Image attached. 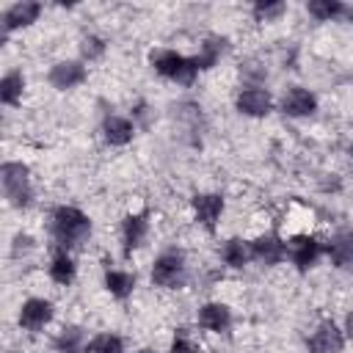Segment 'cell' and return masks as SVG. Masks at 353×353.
<instances>
[{"label":"cell","instance_id":"obj_1","mask_svg":"<svg viewBox=\"0 0 353 353\" xmlns=\"http://www.w3.org/2000/svg\"><path fill=\"white\" fill-rule=\"evenodd\" d=\"M50 232L55 237V243L66 251V248H80L88 234H91V221L83 210L77 207H69V204H61L52 210V218H50Z\"/></svg>","mask_w":353,"mask_h":353},{"label":"cell","instance_id":"obj_2","mask_svg":"<svg viewBox=\"0 0 353 353\" xmlns=\"http://www.w3.org/2000/svg\"><path fill=\"white\" fill-rule=\"evenodd\" d=\"M149 63L154 66V72H157L160 77L174 80V83H179V85H193V83H196V74H199L193 58H185L182 52L168 50V47L152 50V52H149Z\"/></svg>","mask_w":353,"mask_h":353},{"label":"cell","instance_id":"obj_3","mask_svg":"<svg viewBox=\"0 0 353 353\" xmlns=\"http://www.w3.org/2000/svg\"><path fill=\"white\" fill-rule=\"evenodd\" d=\"M0 182H3V193L6 201L17 210H25L33 201V188H30V171L25 163L19 160H6L0 165Z\"/></svg>","mask_w":353,"mask_h":353},{"label":"cell","instance_id":"obj_4","mask_svg":"<svg viewBox=\"0 0 353 353\" xmlns=\"http://www.w3.org/2000/svg\"><path fill=\"white\" fill-rule=\"evenodd\" d=\"M152 284L160 290H179L185 284V256L179 251H163L152 265Z\"/></svg>","mask_w":353,"mask_h":353},{"label":"cell","instance_id":"obj_5","mask_svg":"<svg viewBox=\"0 0 353 353\" xmlns=\"http://www.w3.org/2000/svg\"><path fill=\"white\" fill-rule=\"evenodd\" d=\"M52 317H55L52 301H47V298H28V301H22V306H19L17 323H19L22 331L36 334V331H41L44 325H50Z\"/></svg>","mask_w":353,"mask_h":353},{"label":"cell","instance_id":"obj_6","mask_svg":"<svg viewBox=\"0 0 353 353\" xmlns=\"http://www.w3.org/2000/svg\"><path fill=\"white\" fill-rule=\"evenodd\" d=\"M320 251H323L320 240H317L314 234H309V232L292 234L290 243H287V256H290V262H292L298 270H309V268L317 262Z\"/></svg>","mask_w":353,"mask_h":353},{"label":"cell","instance_id":"obj_7","mask_svg":"<svg viewBox=\"0 0 353 353\" xmlns=\"http://www.w3.org/2000/svg\"><path fill=\"white\" fill-rule=\"evenodd\" d=\"M306 347H309V353H342L345 331L334 320H323V323H317V328L306 339Z\"/></svg>","mask_w":353,"mask_h":353},{"label":"cell","instance_id":"obj_8","mask_svg":"<svg viewBox=\"0 0 353 353\" xmlns=\"http://www.w3.org/2000/svg\"><path fill=\"white\" fill-rule=\"evenodd\" d=\"M234 105L243 116H251V119H262L270 113L273 108V97L268 88H259V85H245L243 91H237L234 97Z\"/></svg>","mask_w":353,"mask_h":353},{"label":"cell","instance_id":"obj_9","mask_svg":"<svg viewBox=\"0 0 353 353\" xmlns=\"http://www.w3.org/2000/svg\"><path fill=\"white\" fill-rule=\"evenodd\" d=\"M193 221L204 229H215L221 215H223V196L221 193H196L190 199Z\"/></svg>","mask_w":353,"mask_h":353},{"label":"cell","instance_id":"obj_10","mask_svg":"<svg viewBox=\"0 0 353 353\" xmlns=\"http://www.w3.org/2000/svg\"><path fill=\"white\" fill-rule=\"evenodd\" d=\"M317 110V97L303 85H290L281 97V113L290 119H306Z\"/></svg>","mask_w":353,"mask_h":353},{"label":"cell","instance_id":"obj_11","mask_svg":"<svg viewBox=\"0 0 353 353\" xmlns=\"http://www.w3.org/2000/svg\"><path fill=\"white\" fill-rule=\"evenodd\" d=\"M251 256L262 265H279L287 256V243L276 232H259L251 243Z\"/></svg>","mask_w":353,"mask_h":353},{"label":"cell","instance_id":"obj_12","mask_svg":"<svg viewBox=\"0 0 353 353\" xmlns=\"http://www.w3.org/2000/svg\"><path fill=\"white\" fill-rule=\"evenodd\" d=\"M39 17H41V3L19 0V3H14V6L6 8V14H3V30H6V36H8V33H14V30L30 28Z\"/></svg>","mask_w":353,"mask_h":353},{"label":"cell","instance_id":"obj_13","mask_svg":"<svg viewBox=\"0 0 353 353\" xmlns=\"http://www.w3.org/2000/svg\"><path fill=\"white\" fill-rule=\"evenodd\" d=\"M85 77H88V72H85V66L80 61H58L47 74V80H50V85L55 91L77 88L80 83H85Z\"/></svg>","mask_w":353,"mask_h":353},{"label":"cell","instance_id":"obj_14","mask_svg":"<svg viewBox=\"0 0 353 353\" xmlns=\"http://www.w3.org/2000/svg\"><path fill=\"white\" fill-rule=\"evenodd\" d=\"M196 323H199L204 331H210V334H223V331H229V325H232V312H229V306L221 303V301H207V303L199 306Z\"/></svg>","mask_w":353,"mask_h":353},{"label":"cell","instance_id":"obj_15","mask_svg":"<svg viewBox=\"0 0 353 353\" xmlns=\"http://www.w3.org/2000/svg\"><path fill=\"white\" fill-rule=\"evenodd\" d=\"M146 237H149V218L143 212H130L121 221V240H124L127 254H132L135 248H141Z\"/></svg>","mask_w":353,"mask_h":353},{"label":"cell","instance_id":"obj_16","mask_svg":"<svg viewBox=\"0 0 353 353\" xmlns=\"http://www.w3.org/2000/svg\"><path fill=\"white\" fill-rule=\"evenodd\" d=\"M102 138L110 146H127L135 138V121H130L127 116H105V121H102Z\"/></svg>","mask_w":353,"mask_h":353},{"label":"cell","instance_id":"obj_17","mask_svg":"<svg viewBox=\"0 0 353 353\" xmlns=\"http://www.w3.org/2000/svg\"><path fill=\"white\" fill-rule=\"evenodd\" d=\"M328 256L334 268L339 270H353V229H342L331 237L328 243Z\"/></svg>","mask_w":353,"mask_h":353},{"label":"cell","instance_id":"obj_18","mask_svg":"<svg viewBox=\"0 0 353 353\" xmlns=\"http://www.w3.org/2000/svg\"><path fill=\"white\" fill-rule=\"evenodd\" d=\"M223 50H226V39H221V36H207V39L199 44V52L193 55L196 69L201 72V69H212V66H218Z\"/></svg>","mask_w":353,"mask_h":353},{"label":"cell","instance_id":"obj_19","mask_svg":"<svg viewBox=\"0 0 353 353\" xmlns=\"http://www.w3.org/2000/svg\"><path fill=\"white\" fill-rule=\"evenodd\" d=\"M47 273H50V279L55 281V284H61V287H69L72 281H74V273H77V265H74V259L63 251V248H58L55 254H52V259H50V268H47Z\"/></svg>","mask_w":353,"mask_h":353},{"label":"cell","instance_id":"obj_20","mask_svg":"<svg viewBox=\"0 0 353 353\" xmlns=\"http://www.w3.org/2000/svg\"><path fill=\"white\" fill-rule=\"evenodd\" d=\"M22 94H25V74L19 69L6 72L3 80H0V99H3V105L17 108L22 102Z\"/></svg>","mask_w":353,"mask_h":353},{"label":"cell","instance_id":"obj_21","mask_svg":"<svg viewBox=\"0 0 353 353\" xmlns=\"http://www.w3.org/2000/svg\"><path fill=\"white\" fill-rule=\"evenodd\" d=\"M52 345H55L58 353H83V350H88L85 331L80 325H63L58 331V336L52 339Z\"/></svg>","mask_w":353,"mask_h":353},{"label":"cell","instance_id":"obj_22","mask_svg":"<svg viewBox=\"0 0 353 353\" xmlns=\"http://www.w3.org/2000/svg\"><path fill=\"white\" fill-rule=\"evenodd\" d=\"M221 259L229 268H245L248 259H251V248H248V243L243 237H229L221 245Z\"/></svg>","mask_w":353,"mask_h":353},{"label":"cell","instance_id":"obj_23","mask_svg":"<svg viewBox=\"0 0 353 353\" xmlns=\"http://www.w3.org/2000/svg\"><path fill=\"white\" fill-rule=\"evenodd\" d=\"M105 290L119 301L130 298L132 290H135V273H130V270H108L105 273Z\"/></svg>","mask_w":353,"mask_h":353},{"label":"cell","instance_id":"obj_24","mask_svg":"<svg viewBox=\"0 0 353 353\" xmlns=\"http://www.w3.org/2000/svg\"><path fill=\"white\" fill-rule=\"evenodd\" d=\"M306 14L317 22H334L339 14H345V6L339 0H309Z\"/></svg>","mask_w":353,"mask_h":353},{"label":"cell","instance_id":"obj_25","mask_svg":"<svg viewBox=\"0 0 353 353\" xmlns=\"http://www.w3.org/2000/svg\"><path fill=\"white\" fill-rule=\"evenodd\" d=\"M85 353H124V339L119 334H97L91 342H88V350Z\"/></svg>","mask_w":353,"mask_h":353},{"label":"cell","instance_id":"obj_26","mask_svg":"<svg viewBox=\"0 0 353 353\" xmlns=\"http://www.w3.org/2000/svg\"><path fill=\"white\" fill-rule=\"evenodd\" d=\"M251 14H254V22H279L287 14V3H256Z\"/></svg>","mask_w":353,"mask_h":353},{"label":"cell","instance_id":"obj_27","mask_svg":"<svg viewBox=\"0 0 353 353\" xmlns=\"http://www.w3.org/2000/svg\"><path fill=\"white\" fill-rule=\"evenodd\" d=\"M105 50H108L105 39H99V36H94V33H85V36L80 39V55H83V61H97V58L105 55Z\"/></svg>","mask_w":353,"mask_h":353},{"label":"cell","instance_id":"obj_28","mask_svg":"<svg viewBox=\"0 0 353 353\" xmlns=\"http://www.w3.org/2000/svg\"><path fill=\"white\" fill-rule=\"evenodd\" d=\"M168 353H201V350H199V345H196L190 336L176 334L174 342H171V347H168Z\"/></svg>","mask_w":353,"mask_h":353},{"label":"cell","instance_id":"obj_29","mask_svg":"<svg viewBox=\"0 0 353 353\" xmlns=\"http://www.w3.org/2000/svg\"><path fill=\"white\" fill-rule=\"evenodd\" d=\"M28 251H33V237H30V234H17L14 243H11V256L19 259V256H25Z\"/></svg>","mask_w":353,"mask_h":353},{"label":"cell","instance_id":"obj_30","mask_svg":"<svg viewBox=\"0 0 353 353\" xmlns=\"http://www.w3.org/2000/svg\"><path fill=\"white\" fill-rule=\"evenodd\" d=\"M240 74L243 77H254V80H262L268 74V69L259 63V61H243L240 63Z\"/></svg>","mask_w":353,"mask_h":353},{"label":"cell","instance_id":"obj_31","mask_svg":"<svg viewBox=\"0 0 353 353\" xmlns=\"http://www.w3.org/2000/svg\"><path fill=\"white\" fill-rule=\"evenodd\" d=\"M345 336L353 339V312H347V317H345Z\"/></svg>","mask_w":353,"mask_h":353},{"label":"cell","instance_id":"obj_32","mask_svg":"<svg viewBox=\"0 0 353 353\" xmlns=\"http://www.w3.org/2000/svg\"><path fill=\"white\" fill-rule=\"evenodd\" d=\"M138 353H157V350H154V347H141Z\"/></svg>","mask_w":353,"mask_h":353},{"label":"cell","instance_id":"obj_33","mask_svg":"<svg viewBox=\"0 0 353 353\" xmlns=\"http://www.w3.org/2000/svg\"><path fill=\"white\" fill-rule=\"evenodd\" d=\"M347 154H350V163H353V146H350V152H347Z\"/></svg>","mask_w":353,"mask_h":353},{"label":"cell","instance_id":"obj_34","mask_svg":"<svg viewBox=\"0 0 353 353\" xmlns=\"http://www.w3.org/2000/svg\"><path fill=\"white\" fill-rule=\"evenodd\" d=\"M8 353H19V350H8Z\"/></svg>","mask_w":353,"mask_h":353},{"label":"cell","instance_id":"obj_35","mask_svg":"<svg viewBox=\"0 0 353 353\" xmlns=\"http://www.w3.org/2000/svg\"><path fill=\"white\" fill-rule=\"evenodd\" d=\"M350 19H353V14H350Z\"/></svg>","mask_w":353,"mask_h":353}]
</instances>
